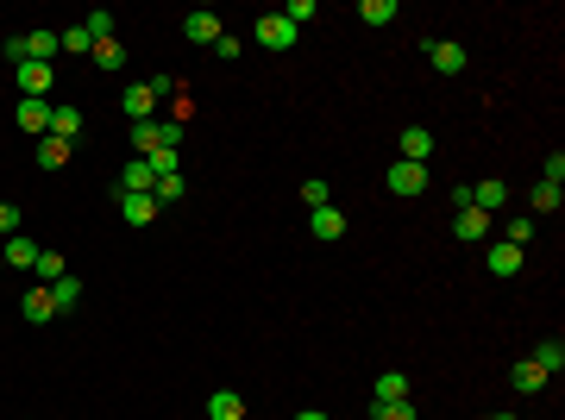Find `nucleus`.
<instances>
[{"label":"nucleus","mask_w":565,"mask_h":420,"mask_svg":"<svg viewBox=\"0 0 565 420\" xmlns=\"http://www.w3.org/2000/svg\"><path fill=\"white\" fill-rule=\"evenodd\" d=\"M151 195H157V207H170V201H182V176H157V188H151Z\"/></svg>","instance_id":"nucleus-33"},{"label":"nucleus","mask_w":565,"mask_h":420,"mask_svg":"<svg viewBox=\"0 0 565 420\" xmlns=\"http://www.w3.org/2000/svg\"><path fill=\"white\" fill-rule=\"evenodd\" d=\"M120 107L133 114V126H139V120H157V95H151V82H133V88L120 95Z\"/></svg>","instance_id":"nucleus-8"},{"label":"nucleus","mask_w":565,"mask_h":420,"mask_svg":"<svg viewBox=\"0 0 565 420\" xmlns=\"http://www.w3.org/2000/svg\"><path fill=\"white\" fill-rule=\"evenodd\" d=\"M182 38H189V44H220V13H208V6L189 13V19H182Z\"/></svg>","instance_id":"nucleus-5"},{"label":"nucleus","mask_w":565,"mask_h":420,"mask_svg":"<svg viewBox=\"0 0 565 420\" xmlns=\"http://www.w3.org/2000/svg\"><path fill=\"white\" fill-rule=\"evenodd\" d=\"M509 383H515V389H522V396H534V389H547V370H541V364H534V358H522V364H515V370H509Z\"/></svg>","instance_id":"nucleus-17"},{"label":"nucleus","mask_w":565,"mask_h":420,"mask_svg":"<svg viewBox=\"0 0 565 420\" xmlns=\"http://www.w3.org/2000/svg\"><path fill=\"white\" fill-rule=\"evenodd\" d=\"M19 314H25V320H32V326H51V320H57V301H51V288H44V282H38V288H32V295H25V301H19Z\"/></svg>","instance_id":"nucleus-11"},{"label":"nucleus","mask_w":565,"mask_h":420,"mask_svg":"<svg viewBox=\"0 0 565 420\" xmlns=\"http://www.w3.org/2000/svg\"><path fill=\"white\" fill-rule=\"evenodd\" d=\"M76 132H82V107H51V139H76Z\"/></svg>","instance_id":"nucleus-18"},{"label":"nucleus","mask_w":565,"mask_h":420,"mask_svg":"<svg viewBox=\"0 0 565 420\" xmlns=\"http://www.w3.org/2000/svg\"><path fill=\"white\" fill-rule=\"evenodd\" d=\"M534 364H541L547 377H553V370H565V345H560V339H541V345H534Z\"/></svg>","instance_id":"nucleus-24"},{"label":"nucleus","mask_w":565,"mask_h":420,"mask_svg":"<svg viewBox=\"0 0 565 420\" xmlns=\"http://www.w3.org/2000/svg\"><path fill=\"white\" fill-rule=\"evenodd\" d=\"M88 57H95V69H120V63H126V50H120V38H101V44H95Z\"/></svg>","instance_id":"nucleus-25"},{"label":"nucleus","mask_w":565,"mask_h":420,"mask_svg":"<svg viewBox=\"0 0 565 420\" xmlns=\"http://www.w3.org/2000/svg\"><path fill=\"white\" fill-rule=\"evenodd\" d=\"M427 63H433L440 76H458V69H465V44H452V38H427Z\"/></svg>","instance_id":"nucleus-3"},{"label":"nucleus","mask_w":565,"mask_h":420,"mask_svg":"<svg viewBox=\"0 0 565 420\" xmlns=\"http://www.w3.org/2000/svg\"><path fill=\"white\" fill-rule=\"evenodd\" d=\"M0 57H6L13 69H19V63H32V57H25V32H19V38H6V44H0Z\"/></svg>","instance_id":"nucleus-35"},{"label":"nucleus","mask_w":565,"mask_h":420,"mask_svg":"<svg viewBox=\"0 0 565 420\" xmlns=\"http://www.w3.org/2000/svg\"><path fill=\"white\" fill-rule=\"evenodd\" d=\"M301 207H308V214H314V207H327V182H320V176H314V182H301Z\"/></svg>","instance_id":"nucleus-34"},{"label":"nucleus","mask_w":565,"mask_h":420,"mask_svg":"<svg viewBox=\"0 0 565 420\" xmlns=\"http://www.w3.org/2000/svg\"><path fill=\"white\" fill-rule=\"evenodd\" d=\"M295 420H327V415H320V408H301V415H295Z\"/></svg>","instance_id":"nucleus-38"},{"label":"nucleus","mask_w":565,"mask_h":420,"mask_svg":"<svg viewBox=\"0 0 565 420\" xmlns=\"http://www.w3.org/2000/svg\"><path fill=\"white\" fill-rule=\"evenodd\" d=\"M484 270H490V277H515V270H522V251H515V245H503V239H496V245H490V251H484Z\"/></svg>","instance_id":"nucleus-12"},{"label":"nucleus","mask_w":565,"mask_h":420,"mask_svg":"<svg viewBox=\"0 0 565 420\" xmlns=\"http://www.w3.org/2000/svg\"><path fill=\"white\" fill-rule=\"evenodd\" d=\"M19 226H25V220H19V207H13V201H0V239H13Z\"/></svg>","instance_id":"nucleus-36"},{"label":"nucleus","mask_w":565,"mask_h":420,"mask_svg":"<svg viewBox=\"0 0 565 420\" xmlns=\"http://www.w3.org/2000/svg\"><path fill=\"white\" fill-rule=\"evenodd\" d=\"M252 38H258V44H264V50H289V44H295V38H301V25H289V19H282V13H264V19H258V25H252Z\"/></svg>","instance_id":"nucleus-2"},{"label":"nucleus","mask_w":565,"mask_h":420,"mask_svg":"<svg viewBox=\"0 0 565 420\" xmlns=\"http://www.w3.org/2000/svg\"><path fill=\"white\" fill-rule=\"evenodd\" d=\"M377 402H409V377L403 370H384L377 377Z\"/></svg>","instance_id":"nucleus-22"},{"label":"nucleus","mask_w":565,"mask_h":420,"mask_svg":"<svg viewBox=\"0 0 565 420\" xmlns=\"http://www.w3.org/2000/svg\"><path fill=\"white\" fill-rule=\"evenodd\" d=\"M32 270H38V282H57V277H69V264H63V251H51V245L38 251V264H32Z\"/></svg>","instance_id":"nucleus-23"},{"label":"nucleus","mask_w":565,"mask_h":420,"mask_svg":"<svg viewBox=\"0 0 565 420\" xmlns=\"http://www.w3.org/2000/svg\"><path fill=\"white\" fill-rule=\"evenodd\" d=\"M384 188H390L396 201H415L427 188V163H403V157H396V163L384 169Z\"/></svg>","instance_id":"nucleus-1"},{"label":"nucleus","mask_w":565,"mask_h":420,"mask_svg":"<svg viewBox=\"0 0 565 420\" xmlns=\"http://www.w3.org/2000/svg\"><path fill=\"white\" fill-rule=\"evenodd\" d=\"M541 182H565V151H553V157H547V176H541Z\"/></svg>","instance_id":"nucleus-37"},{"label":"nucleus","mask_w":565,"mask_h":420,"mask_svg":"<svg viewBox=\"0 0 565 420\" xmlns=\"http://www.w3.org/2000/svg\"><path fill=\"white\" fill-rule=\"evenodd\" d=\"M490 420H515V415H490Z\"/></svg>","instance_id":"nucleus-39"},{"label":"nucleus","mask_w":565,"mask_h":420,"mask_svg":"<svg viewBox=\"0 0 565 420\" xmlns=\"http://www.w3.org/2000/svg\"><path fill=\"white\" fill-rule=\"evenodd\" d=\"M82 32H88L95 44H101V38H114V13H107V6H95V13L82 19Z\"/></svg>","instance_id":"nucleus-27"},{"label":"nucleus","mask_w":565,"mask_h":420,"mask_svg":"<svg viewBox=\"0 0 565 420\" xmlns=\"http://www.w3.org/2000/svg\"><path fill=\"white\" fill-rule=\"evenodd\" d=\"M308 226H314V239H339V233H346V214L327 201V207H314V214H308Z\"/></svg>","instance_id":"nucleus-15"},{"label":"nucleus","mask_w":565,"mask_h":420,"mask_svg":"<svg viewBox=\"0 0 565 420\" xmlns=\"http://www.w3.org/2000/svg\"><path fill=\"white\" fill-rule=\"evenodd\" d=\"M358 19H365V25H390V19H396V0H365Z\"/></svg>","instance_id":"nucleus-26"},{"label":"nucleus","mask_w":565,"mask_h":420,"mask_svg":"<svg viewBox=\"0 0 565 420\" xmlns=\"http://www.w3.org/2000/svg\"><path fill=\"white\" fill-rule=\"evenodd\" d=\"M51 288V301H57V314H69V307H82V282L76 277H57V282H44Z\"/></svg>","instance_id":"nucleus-19"},{"label":"nucleus","mask_w":565,"mask_h":420,"mask_svg":"<svg viewBox=\"0 0 565 420\" xmlns=\"http://www.w3.org/2000/svg\"><path fill=\"white\" fill-rule=\"evenodd\" d=\"M57 44H63L69 57H82V50H95V38H88L82 25H69V32H57Z\"/></svg>","instance_id":"nucleus-30"},{"label":"nucleus","mask_w":565,"mask_h":420,"mask_svg":"<svg viewBox=\"0 0 565 420\" xmlns=\"http://www.w3.org/2000/svg\"><path fill=\"white\" fill-rule=\"evenodd\" d=\"M0 277H6V258H0Z\"/></svg>","instance_id":"nucleus-40"},{"label":"nucleus","mask_w":565,"mask_h":420,"mask_svg":"<svg viewBox=\"0 0 565 420\" xmlns=\"http://www.w3.org/2000/svg\"><path fill=\"white\" fill-rule=\"evenodd\" d=\"M51 76H57L51 63H19V95L25 101H51Z\"/></svg>","instance_id":"nucleus-4"},{"label":"nucleus","mask_w":565,"mask_h":420,"mask_svg":"<svg viewBox=\"0 0 565 420\" xmlns=\"http://www.w3.org/2000/svg\"><path fill=\"white\" fill-rule=\"evenodd\" d=\"M560 182H534V214H560Z\"/></svg>","instance_id":"nucleus-28"},{"label":"nucleus","mask_w":565,"mask_h":420,"mask_svg":"<svg viewBox=\"0 0 565 420\" xmlns=\"http://www.w3.org/2000/svg\"><path fill=\"white\" fill-rule=\"evenodd\" d=\"M57 50H63V44H57V32H25V57H32V63H51Z\"/></svg>","instance_id":"nucleus-20"},{"label":"nucleus","mask_w":565,"mask_h":420,"mask_svg":"<svg viewBox=\"0 0 565 420\" xmlns=\"http://www.w3.org/2000/svg\"><path fill=\"white\" fill-rule=\"evenodd\" d=\"M208 420H245V396H233V389L208 396Z\"/></svg>","instance_id":"nucleus-16"},{"label":"nucleus","mask_w":565,"mask_h":420,"mask_svg":"<svg viewBox=\"0 0 565 420\" xmlns=\"http://www.w3.org/2000/svg\"><path fill=\"white\" fill-rule=\"evenodd\" d=\"M144 163H151V176H176V169H182V157H176V151H151Z\"/></svg>","instance_id":"nucleus-32"},{"label":"nucleus","mask_w":565,"mask_h":420,"mask_svg":"<svg viewBox=\"0 0 565 420\" xmlns=\"http://www.w3.org/2000/svg\"><path fill=\"white\" fill-rule=\"evenodd\" d=\"M63 163H69V144L44 132V139H38V169H63Z\"/></svg>","instance_id":"nucleus-21"},{"label":"nucleus","mask_w":565,"mask_h":420,"mask_svg":"<svg viewBox=\"0 0 565 420\" xmlns=\"http://www.w3.org/2000/svg\"><path fill=\"white\" fill-rule=\"evenodd\" d=\"M151 188H157V176H151V163H144V157H133V163L120 169V188H114V195H151Z\"/></svg>","instance_id":"nucleus-9"},{"label":"nucleus","mask_w":565,"mask_h":420,"mask_svg":"<svg viewBox=\"0 0 565 420\" xmlns=\"http://www.w3.org/2000/svg\"><path fill=\"white\" fill-rule=\"evenodd\" d=\"M120 201V214H126V226H151L163 207H157V195H114Z\"/></svg>","instance_id":"nucleus-7"},{"label":"nucleus","mask_w":565,"mask_h":420,"mask_svg":"<svg viewBox=\"0 0 565 420\" xmlns=\"http://www.w3.org/2000/svg\"><path fill=\"white\" fill-rule=\"evenodd\" d=\"M528 239H534V220H503V245H515V251H522Z\"/></svg>","instance_id":"nucleus-31"},{"label":"nucleus","mask_w":565,"mask_h":420,"mask_svg":"<svg viewBox=\"0 0 565 420\" xmlns=\"http://www.w3.org/2000/svg\"><path fill=\"white\" fill-rule=\"evenodd\" d=\"M38 251H44V245H38V239H25V233H13V239L0 245L6 270H32V264H38Z\"/></svg>","instance_id":"nucleus-6"},{"label":"nucleus","mask_w":565,"mask_h":420,"mask_svg":"<svg viewBox=\"0 0 565 420\" xmlns=\"http://www.w3.org/2000/svg\"><path fill=\"white\" fill-rule=\"evenodd\" d=\"M433 157V132L427 126H403V163H427Z\"/></svg>","instance_id":"nucleus-13"},{"label":"nucleus","mask_w":565,"mask_h":420,"mask_svg":"<svg viewBox=\"0 0 565 420\" xmlns=\"http://www.w3.org/2000/svg\"><path fill=\"white\" fill-rule=\"evenodd\" d=\"M19 126L44 139V132H51V101H25V95H19Z\"/></svg>","instance_id":"nucleus-14"},{"label":"nucleus","mask_w":565,"mask_h":420,"mask_svg":"<svg viewBox=\"0 0 565 420\" xmlns=\"http://www.w3.org/2000/svg\"><path fill=\"white\" fill-rule=\"evenodd\" d=\"M371 420H421L415 402H371Z\"/></svg>","instance_id":"nucleus-29"},{"label":"nucleus","mask_w":565,"mask_h":420,"mask_svg":"<svg viewBox=\"0 0 565 420\" xmlns=\"http://www.w3.org/2000/svg\"><path fill=\"white\" fill-rule=\"evenodd\" d=\"M490 233V214H477V207H458L452 214V239H465V245H477Z\"/></svg>","instance_id":"nucleus-10"}]
</instances>
